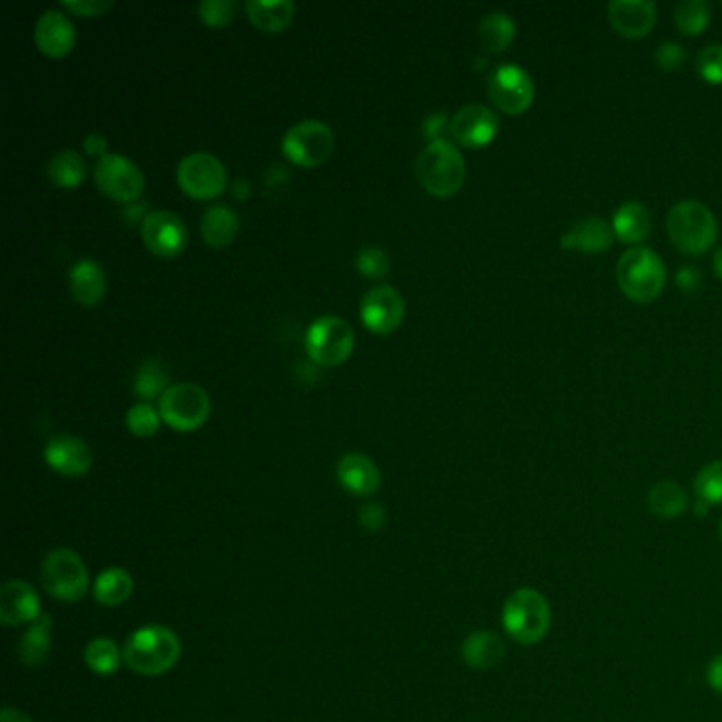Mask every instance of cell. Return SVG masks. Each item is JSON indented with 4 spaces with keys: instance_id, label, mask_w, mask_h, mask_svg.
<instances>
[{
    "instance_id": "obj_2",
    "label": "cell",
    "mask_w": 722,
    "mask_h": 722,
    "mask_svg": "<svg viewBox=\"0 0 722 722\" xmlns=\"http://www.w3.org/2000/svg\"><path fill=\"white\" fill-rule=\"evenodd\" d=\"M415 177L432 195L450 198L464 184L467 163L453 142L432 140L415 159Z\"/></svg>"
},
{
    "instance_id": "obj_11",
    "label": "cell",
    "mask_w": 722,
    "mask_h": 722,
    "mask_svg": "<svg viewBox=\"0 0 722 722\" xmlns=\"http://www.w3.org/2000/svg\"><path fill=\"white\" fill-rule=\"evenodd\" d=\"M488 96L502 113L521 114L532 107L537 90L532 77L523 68L502 64L494 68L488 79Z\"/></svg>"
},
{
    "instance_id": "obj_33",
    "label": "cell",
    "mask_w": 722,
    "mask_h": 722,
    "mask_svg": "<svg viewBox=\"0 0 722 722\" xmlns=\"http://www.w3.org/2000/svg\"><path fill=\"white\" fill-rule=\"evenodd\" d=\"M83 659L93 674L111 676L119 670V665L123 661V651H119L114 640L100 635V638H93L86 646Z\"/></svg>"
},
{
    "instance_id": "obj_15",
    "label": "cell",
    "mask_w": 722,
    "mask_h": 722,
    "mask_svg": "<svg viewBox=\"0 0 722 722\" xmlns=\"http://www.w3.org/2000/svg\"><path fill=\"white\" fill-rule=\"evenodd\" d=\"M450 134L453 140L469 149H479L490 144L498 134V117L492 109L483 104H467L450 121Z\"/></svg>"
},
{
    "instance_id": "obj_8",
    "label": "cell",
    "mask_w": 722,
    "mask_h": 722,
    "mask_svg": "<svg viewBox=\"0 0 722 722\" xmlns=\"http://www.w3.org/2000/svg\"><path fill=\"white\" fill-rule=\"evenodd\" d=\"M354 350V331L345 318L320 317L305 333V352L322 367H335Z\"/></svg>"
},
{
    "instance_id": "obj_18",
    "label": "cell",
    "mask_w": 722,
    "mask_h": 722,
    "mask_svg": "<svg viewBox=\"0 0 722 722\" xmlns=\"http://www.w3.org/2000/svg\"><path fill=\"white\" fill-rule=\"evenodd\" d=\"M46 462L56 473L81 477L90 471L93 455L83 439L74 434H56L47 441Z\"/></svg>"
},
{
    "instance_id": "obj_10",
    "label": "cell",
    "mask_w": 722,
    "mask_h": 722,
    "mask_svg": "<svg viewBox=\"0 0 722 722\" xmlns=\"http://www.w3.org/2000/svg\"><path fill=\"white\" fill-rule=\"evenodd\" d=\"M335 138L324 121L305 119L294 123L282 138V151L297 166L314 168L331 156Z\"/></svg>"
},
{
    "instance_id": "obj_34",
    "label": "cell",
    "mask_w": 722,
    "mask_h": 722,
    "mask_svg": "<svg viewBox=\"0 0 722 722\" xmlns=\"http://www.w3.org/2000/svg\"><path fill=\"white\" fill-rule=\"evenodd\" d=\"M678 30L686 37H698L712 20V7L705 0H684L674 13Z\"/></svg>"
},
{
    "instance_id": "obj_12",
    "label": "cell",
    "mask_w": 722,
    "mask_h": 722,
    "mask_svg": "<svg viewBox=\"0 0 722 722\" xmlns=\"http://www.w3.org/2000/svg\"><path fill=\"white\" fill-rule=\"evenodd\" d=\"M93 179L100 191L123 203L138 202L144 187L140 168L132 159L121 153H107L104 158L98 159L93 168Z\"/></svg>"
},
{
    "instance_id": "obj_17",
    "label": "cell",
    "mask_w": 722,
    "mask_h": 722,
    "mask_svg": "<svg viewBox=\"0 0 722 722\" xmlns=\"http://www.w3.org/2000/svg\"><path fill=\"white\" fill-rule=\"evenodd\" d=\"M41 600L37 591L26 581H7L0 589V623L7 628H18L23 623H34L41 619Z\"/></svg>"
},
{
    "instance_id": "obj_21",
    "label": "cell",
    "mask_w": 722,
    "mask_h": 722,
    "mask_svg": "<svg viewBox=\"0 0 722 722\" xmlns=\"http://www.w3.org/2000/svg\"><path fill=\"white\" fill-rule=\"evenodd\" d=\"M616 240L614 229L606 221L591 217L570 227L562 235V249L585 252V254H600L606 252Z\"/></svg>"
},
{
    "instance_id": "obj_16",
    "label": "cell",
    "mask_w": 722,
    "mask_h": 722,
    "mask_svg": "<svg viewBox=\"0 0 722 722\" xmlns=\"http://www.w3.org/2000/svg\"><path fill=\"white\" fill-rule=\"evenodd\" d=\"M612 30L630 41L644 39L656 22V4L651 0H612L609 4Z\"/></svg>"
},
{
    "instance_id": "obj_4",
    "label": "cell",
    "mask_w": 722,
    "mask_h": 722,
    "mask_svg": "<svg viewBox=\"0 0 722 722\" xmlns=\"http://www.w3.org/2000/svg\"><path fill=\"white\" fill-rule=\"evenodd\" d=\"M665 265L655 250L633 247L616 265V282L635 303H653L665 289Z\"/></svg>"
},
{
    "instance_id": "obj_5",
    "label": "cell",
    "mask_w": 722,
    "mask_h": 722,
    "mask_svg": "<svg viewBox=\"0 0 722 722\" xmlns=\"http://www.w3.org/2000/svg\"><path fill=\"white\" fill-rule=\"evenodd\" d=\"M668 233L680 252L698 257L714 247L719 225L708 205L695 200H684L670 210Z\"/></svg>"
},
{
    "instance_id": "obj_51",
    "label": "cell",
    "mask_w": 722,
    "mask_h": 722,
    "mask_svg": "<svg viewBox=\"0 0 722 722\" xmlns=\"http://www.w3.org/2000/svg\"><path fill=\"white\" fill-rule=\"evenodd\" d=\"M719 537H721V541H722V521H721V525H719Z\"/></svg>"
},
{
    "instance_id": "obj_1",
    "label": "cell",
    "mask_w": 722,
    "mask_h": 722,
    "mask_svg": "<svg viewBox=\"0 0 722 722\" xmlns=\"http://www.w3.org/2000/svg\"><path fill=\"white\" fill-rule=\"evenodd\" d=\"M181 656V640L170 628L147 625L136 630L123 646V663L140 676H161Z\"/></svg>"
},
{
    "instance_id": "obj_28",
    "label": "cell",
    "mask_w": 722,
    "mask_h": 722,
    "mask_svg": "<svg viewBox=\"0 0 722 722\" xmlns=\"http://www.w3.org/2000/svg\"><path fill=\"white\" fill-rule=\"evenodd\" d=\"M134 591V579L123 568H109L104 570L93 583V598L102 606H121L130 600Z\"/></svg>"
},
{
    "instance_id": "obj_42",
    "label": "cell",
    "mask_w": 722,
    "mask_h": 722,
    "mask_svg": "<svg viewBox=\"0 0 722 722\" xmlns=\"http://www.w3.org/2000/svg\"><path fill=\"white\" fill-rule=\"evenodd\" d=\"M359 520H361L362 528H367L371 532H378V530L384 528L385 509L380 502H367V504H362Z\"/></svg>"
},
{
    "instance_id": "obj_20",
    "label": "cell",
    "mask_w": 722,
    "mask_h": 722,
    "mask_svg": "<svg viewBox=\"0 0 722 722\" xmlns=\"http://www.w3.org/2000/svg\"><path fill=\"white\" fill-rule=\"evenodd\" d=\"M338 481L354 497H371L382 485V474L375 462L364 453H345L338 462Z\"/></svg>"
},
{
    "instance_id": "obj_38",
    "label": "cell",
    "mask_w": 722,
    "mask_h": 722,
    "mask_svg": "<svg viewBox=\"0 0 722 722\" xmlns=\"http://www.w3.org/2000/svg\"><path fill=\"white\" fill-rule=\"evenodd\" d=\"M357 268L367 278H384L390 271V259L380 247H362L357 252Z\"/></svg>"
},
{
    "instance_id": "obj_43",
    "label": "cell",
    "mask_w": 722,
    "mask_h": 722,
    "mask_svg": "<svg viewBox=\"0 0 722 722\" xmlns=\"http://www.w3.org/2000/svg\"><path fill=\"white\" fill-rule=\"evenodd\" d=\"M445 128H450V123H448V114L445 113H432L424 119V123H422V132H424V136L429 138L430 142L432 140H441V134H443V130Z\"/></svg>"
},
{
    "instance_id": "obj_23",
    "label": "cell",
    "mask_w": 722,
    "mask_h": 722,
    "mask_svg": "<svg viewBox=\"0 0 722 722\" xmlns=\"http://www.w3.org/2000/svg\"><path fill=\"white\" fill-rule=\"evenodd\" d=\"M70 293L81 305H96L107 291V278L93 259H79L68 271Z\"/></svg>"
},
{
    "instance_id": "obj_46",
    "label": "cell",
    "mask_w": 722,
    "mask_h": 722,
    "mask_svg": "<svg viewBox=\"0 0 722 722\" xmlns=\"http://www.w3.org/2000/svg\"><path fill=\"white\" fill-rule=\"evenodd\" d=\"M705 678H708V684L712 686V691L722 695V653L710 661Z\"/></svg>"
},
{
    "instance_id": "obj_41",
    "label": "cell",
    "mask_w": 722,
    "mask_h": 722,
    "mask_svg": "<svg viewBox=\"0 0 722 722\" xmlns=\"http://www.w3.org/2000/svg\"><path fill=\"white\" fill-rule=\"evenodd\" d=\"M62 7H67L70 13L90 18V16H100L107 9H111L113 0H62Z\"/></svg>"
},
{
    "instance_id": "obj_27",
    "label": "cell",
    "mask_w": 722,
    "mask_h": 722,
    "mask_svg": "<svg viewBox=\"0 0 722 722\" xmlns=\"http://www.w3.org/2000/svg\"><path fill=\"white\" fill-rule=\"evenodd\" d=\"M646 504L659 520H678L689 507V497L676 481H659L649 490Z\"/></svg>"
},
{
    "instance_id": "obj_25",
    "label": "cell",
    "mask_w": 722,
    "mask_h": 722,
    "mask_svg": "<svg viewBox=\"0 0 722 722\" xmlns=\"http://www.w3.org/2000/svg\"><path fill=\"white\" fill-rule=\"evenodd\" d=\"M240 229V217L225 203H212L202 214V235L205 244L221 249L233 242Z\"/></svg>"
},
{
    "instance_id": "obj_39",
    "label": "cell",
    "mask_w": 722,
    "mask_h": 722,
    "mask_svg": "<svg viewBox=\"0 0 722 722\" xmlns=\"http://www.w3.org/2000/svg\"><path fill=\"white\" fill-rule=\"evenodd\" d=\"M198 13L208 26H227L235 16V4L231 0H202Z\"/></svg>"
},
{
    "instance_id": "obj_47",
    "label": "cell",
    "mask_w": 722,
    "mask_h": 722,
    "mask_svg": "<svg viewBox=\"0 0 722 722\" xmlns=\"http://www.w3.org/2000/svg\"><path fill=\"white\" fill-rule=\"evenodd\" d=\"M149 217V208H147V202H132L126 203L123 208V219L128 223H134V221H144Z\"/></svg>"
},
{
    "instance_id": "obj_26",
    "label": "cell",
    "mask_w": 722,
    "mask_h": 722,
    "mask_svg": "<svg viewBox=\"0 0 722 722\" xmlns=\"http://www.w3.org/2000/svg\"><path fill=\"white\" fill-rule=\"evenodd\" d=\"M51 630H53V621L49 614H43L41 619L30 623V628L26 630L18 644V656L23 665L41 668L46 663L51 651Z\"/></svg>"
},
{
    "instance_id": "obj_40",
    "label": "cell",
    "mask_w": 722,
    "mask_h": 722,
    "mask_svg": "<svg viewBox=\"0 0 722 722\" xmlns=\"http://www.w3.org/2000/svg\"><path fill=\"white\" fill-rule=\"evenodd\" d=\"M655 62L656 67L665 70V72L678 70L684 62V49L678 43H663L656 49Z\"/></svg>"
},
{
    "instance_id": "obj_22",
    "label": "cell",
    "mask_w": 722,
    "mask_h": 722,
    "mask_svg": "<svg viewBox=\"0 0 722 722\" xmlns=\"http://www.w3.org/2000/svg\"><path fill=\"white\" fill-rule=\"evenodd\" d=\"M610 225L614 229L619 242L638 247L649 238L653 229V217L644 203L625 202L621 208H616Z\"/></svg>"
},
{
    "instance_id": "obj_9",
    "label": "cell",
    "mask_w": 722,
    "mask_h": 722,
    "mask_svg": "<svg viewBox=\"0 0 722 722\" xmlns=\"http://www.w3.org/2000/svg\"><path fill=\"white\" fill-rule=\"evenodd\" d=\"M177 181L187 195L198 200H212L225 191V163L205 151L189 153L177 168Z\"/></svg>"
},
{
    "instance_id": "obj_48",
    "label": "cell",
    "mask_w": 722,
    "mask_h": 722,
    "mask_svg": "<svg viewBox=\"0 0 722 722\" xmlns=\"http://www.w3.org/2000/svg\"><path fill=\"white\" fill-rule=\"evenodd\" d=\"M0 722H32L23 712L20 710H13V708H4L2 710V716H0Z\"/></svg>"
},
{
    "instance_id": "obj_44",
    "label": "cell",
    "mask_w": 722,
    "mask_h": 722,
    "mask_svg": "<svg viewBox=\"0 0 722 722\" xmlns=\"http://www.w3.org/2000/svg\"><path fill=\"white\" fill-rule=\"evenodd\" d=\"M676 284L678 289H682L684 293H695L700 289L701 284V273L698 268L689 265V268H682V270L676 273Z\"/></svg>"
},
{
    "instance_id": "obj_32",
    "label": "cell",
    "mask_w": 722,
    "mask_h": 722,
    "mask_svg": "<svg viewBox=\"0 0 722 722\" xmlns=\"http://www.w3.org/2000/svg\"><path fill=\"white\" fill-rule=\"evenodd\" d=\"M170 371L163 362L159 359H147L140 362V367L136 369L134 375V392L147 401L153 399H161V394L170 388Z\"/></svg>"
},
{
    "instance_id": "obj_7",
    "label": "cell",
    "mask_w": 722,
    "mask_h": 722,
    "mask_svg": "<svg viewBox=\"0 0 722 722\" xmlns=\"http://www.w3.org/2000/svg\"><path fill=\"white\" fill-rule=\"evenodd\" d=\"M159 415L174 430H198L210 415V397L193 382L172 384L159 399Z\"/></svg>"
},
{
    "instance_id": "obj_50",
    "label": "cell",
    "mask_w": 722,
    "mask_h": 722,
    "mask_svg": "<svg viewBox=\"0 0 722 722\" xmlns=\"http://www.w3.org/2000/svg\"><path fill=\"white\" fill-rule=\"evenodd\" d=\"M714 273L722 280V247L714 254Z\"/></svg>"
},
{
    "instance_id": "obj_30",
    "label": "cell",
    "mask_w": 722,
    "mask_h": 722,
    "mask_svg": "<svg viewBox=\"0 0 722 722\" xmlns=\"http://www.w3.org/2000/svg\"><path fill=\"white\" fill-rule=\"evenodd\" d=\"M515 41V22L504 11H492L479 22V43L488 53H502Z\"/></svg>"
},
{
    "instance_id": "obj_36",
    "label": "cell",
    "mask_w": 722,
    "mask_h": 722,
    "mask_svg": "<svg viewBox=\"0 0 722 722\" xmlns=\"http://www.w3.org/2000/svg\"><path fill=\"white\" fill-rule=\"evenodd\" d=\"M159 409L151 403H136L126 415V424L136 437H153L159 430Z\"/></svg>"
},
{
    "instance_id": "obj_45",
    "label": "cell",
    "mask_w": 722,
    "mask_h": 722,
    "mask_svg": "<svg viewBox=\"0 0 722 722\" xmlns=\"http://www.w3.org/2000/svg\"><path fill=\"white\" fill-rule=\"evenodd\" d=\"M107 147H109L107 138L102 134H98V132L86 136V140H83V149H86V153H88V156H93V158H104V156H107Z\"/></svg>"
},
{
    "instance_id": "obj_49",
    "label": "cell",
    "mask_w": 722,
    "mask_h": 722,
    "mask_svg": "<svg viewBox=\"0 0 722 722\" xmlns=\"http://www.w3.org/2000/svg\"><path fill=\"white\" fill-rule=\"evenodd\" d=\"M249 193V182L244 181V179L233 182V195H235V198H247Z\"/></svg>"
},
{
    "instance_id": "obj_31",
    "label": "cell",
    "mask_w": 722,
    "mask_h": 722,
    "mask_svg": "<svg viewBox=\"0 0 722 722\" xmlns=\"http://www.w3.org/2000/svg\"><path fill=\"white\" fill-rule=\"evenodd\" d=\"M47 177L64 189H74L86 179V159L74 149H62L47 161Z\"/></svg>"
},
{
    "instance_id": "obj_3",
    "label": "cell",
    "mask_w": 722,
    "mask_h": 722,
    "mask_svg": "<svg viewBox=\"0 0 722 722\" xmlns=\"http://www.w3.org/2000/svg\"><path fill=\"white\" fill-rule=\"evenodd\" d=\"M551 604L537 589L513 591L502 606L504 632L523 646L542 642L551 630Z\"/></svg>"
},
{
    "instance_id": "obj_19",
    "label": "cell",
    "mask_w": 722,
    "mask_h": 722,
    "mask_svg": "<svg viewBox=\"0 0 722 722\" xmlns=\"http://www.w3.org/2000/svg\"><path fill=\"white\" fill-rule=\"evenodd\" d=\"M74 39V23L60 9H46L34 23V43L49 58L70 53Z\"/></svg>"
},
{
    "instance_id": "obj_14",
    "label": "cell",
    "mask_w": 722,
    "mask_h": 722,
    "mask_svg": "<svg viewBox=\"0 0 722 722\" xmlns=\"http://www.w3.org/2000/svg\"><path fill=\"white\" fill-rule=\"evenodd\" d=\"M142 240L159 257H177L187 244V227L172 210H153L142 221Z\"/></svg>"
},
{
    "instance_id": "obj_29",
    "label": "cell",
    "mask_w": 722,
    "mask_h": 722,
    "mask_svg": "<svg viewBox=\"0 0 722 722\" xmlns=\"http://www.w3.org/2000/svg\"><path fill=\"white\" fill-rule=\"evenodd\" d=\"M250 22L265 32H278L293 22V0H247Z\"/></svg>"
},
{
    "instance_id": "obj_6",
    "label": "cell",
    "mask_w": 722,
    "mask_h": 722,
    "mask_svg": "<svg viewBox=\"0 0 722 722\" xmlns=\"http://www.w3.org/2000/svg\"><path fill=\"white\" fill-rule=\"evenodd\" d=\"M41 581L47 593L62 602H79L90 589L88 565L72 549H53L47 555Z\"/></svg>"
},
{
    "instance_id": "obj_24",
    "label": "cell",
    "mask_w": 722,
    "mask_h": 722,
    "mask_svg": "<svg viewBox=\"0 0 722 722\" xmlns=\"http://www.w3.org/2000/svg\"><path fill=\"white\" fill-rule=\"evenodd\" d=\"M504 653H507L504 640L497 632H488V630L467 635V640L462 644L464 663L477 672L497 668L498 663L504 659Z\"/></svg>"
},
{
    "instance_id": "obj_35",
    "label": "cell",
    "mask_w": 722,
    "mask_h": 722,
    "mask_svg": "<svg viewBox=\"0 0 722 722\" xmlns=\"http://www.w3.org/2000/svg\"><path fill=\"white\" fill-rule=\"evenodd\" d=\"M693 488L698 502H703L705 507L722 504V460H714L700 469V473L695 474Z\"/></svg>"
},
{
    "instance_id": "obj_13",
    "label": "cell",
    "mask_w": 722,
    "mask_h": 722,
    "mask_svg": "<svg viewBox=\"0 0 722 722\" xmlns=\"http://www.w3.org/2000/svg\"><path fill=\"white\" fill-rule=\"evenodd\" d=\"M405 317V301L401 293L390 287L380 284L367 291L361 301V320L364 327L378 335H388L399 329Z\"/></svg>"
},
{
    "instance_id": "obj_37",
    "label": "cell",
    "mask_w": 722,
    "mask_h": 722,
    "mask_svg": "<svg viewBox=\"0 0 722 722\" xmlns=\"http://www.w3.org/2000/svg\"><path fill=\"white\" fill-rule=\"evenodd\" d=\"M701 79L710 86H722V46H708L701 49L695 60Z\"/></svg>"
}]
</instances>
